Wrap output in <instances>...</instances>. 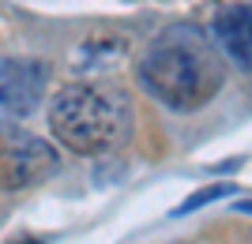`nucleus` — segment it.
I'll list each match as a JSON object with an SVG mask.
<instances>
[{
    "label": "nucleus",
    "mask_w": 252,
    "mask_h": 244,
    "mask_svg": "<svg viewBox=\"0 0 252 244\" xmlns=\"http://www.w3.org/2000/svg\"><path fill=\"white\" fill-rule=\"evenodd\" d=\"M136 75L155 102H162L166 109H177V113H192V109L207 106L226 83V68L215 53V45L196 27L162 30L143 49Z\"/></svg>",
    "instance_id": "obj_1"
},
{
    "label": "nucleus",
    "mask_w": 252,
    "mask_h": 244,
    "mask_svg": "<svg viewBox=\"0 0 252 244\" xmlns=\"http://www.w3.org/2000/svg\"><path fill=\"white\" fill-rule=\"evenodd\" d=\"M132 102L113 83H68L49 102V128L64 150H75L83 158H98L125 147L132 136Z\"/></svg>",
    "instance_id": "obj_2"
},
{
    "label": "nucleus",
    "mask_w": 252,
    "mask_h": 244,
    "mask_svg": "<svg viewBox=\"0 0 252 244\" xmlns=\"http://www.w3.org/2000/svg\"><path fill=\"white\" fill-rule=\"evenodd\" d=\"M61 169L57 150L38 136H4L0 139V191H23L49 181Z\"/></svg>",
    "instance_id": "obj_3"
},
{
    "label": "nucleus",
    "mask_w": 252,
    "mask_h": 244,
    "mask_svg": "<svg viewBox=\"0 0 252 244\" xmlns=\"http://www.w3.org/2000/svg\"><path fill=\"white\" fill-rule=\"evenodd\" d=\"M49 90V64L38 56L0 60V117H31Z\"/></svg>",
    "instance_id": "obj_4"
},
{
    "label": "nucleus",
    "mask_w": 252,
    "mask_h": 244,
    "mask_svg": "<svg viewBox=\"0 0 252 244\" xmlns=\"http://www.w3.org/2000/svg\"><path fill=\"white\" fill-rule=\"evenodd\" d=\"M215 38L219 45L226 49L230 60H237L241 72H249V4H230V8H222L215 15Z\"/></svg>",
    "instance_id": "obj_5"
},
{
    "label": "nucleus",
    "mask_w": 252,
    "mask_h": 244,
    "mask_svg": "<svg viewBox=\"0 0 252 244\" xmlns=\"http://www.w3.org/2000/svg\"><path fill=\"white\" fill-rule=\"evenodd\" d=\"M230 191H233V184H215V188H200L196 195H189V199H185L177 211H173V218H181V214H192L196 207H203V203H215V199H222V195H230Z\"/></svg>",
    "instance_id": "obj_6"
}]
</instances>
